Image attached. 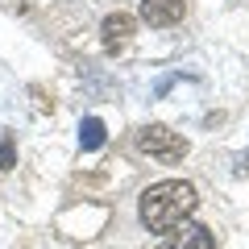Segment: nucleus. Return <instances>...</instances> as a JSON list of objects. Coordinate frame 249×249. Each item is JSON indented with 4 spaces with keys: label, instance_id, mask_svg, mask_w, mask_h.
I'll use <instances>...</instances> for the list:
<instances>
[{
    "label": "nucleus",
    "instance_id": "4",
    "mask_svg": "<svg viewBox=\"0 0 249 249\" xmlns=\"http://www.w3.org/2000/svg\"><path fill=\"white\" fill-rule=\"evenodd\" d=\"M170 249H216V237L204 229V224L183 220V224L175 229V237H170Z\"/></svg>",
    "mask_w": 249,
    "mask_h": 249
},
{
    "label": "nucleus",
    "instance_id": "6",
    "mask_svg": "<svg viewBox=\"0 0 249 249\" xmlns=\"http://www.w3.org/2000/svg\"><path fill=\"white\" fill-rule=\"evenodd\" d=\"M104 137H108V133H104V121H100V116H88V121L79 124V145H83L88 154L100 150V145H104Z\"/></svg>",
    "mask_w": 249,
    "mask_h": 249
},
{
    "label": "nucleus",
    "instance_id": "2",
    "mask_svg": "<svg viewBox=\"0 0 249 249\" xmlns=\"http://www.w3.org/2000/svg\"><path fill=\"white\" fill-rule=\"evenodd\" d=\"M137 150L150 154V158H162V162H178L187 154V142L178 133H170L166 124H145L137 133Z\"/></svg>",
    "mask_w": 249,
    "mask_h": 249
},
{
    "label": "nucleus",
    "instance_id": "5",
    "mask_svg": "<svg viewBox=\"0 0 249 249\" xmlns=\"http://www.w3.org/2000/svg\"><path fill=\"white\" fill-rule=\"evenodd\" d=\"M137 21L129 17V13H112V17H104V46L108 50H116V46H124L129 37H133Z\"/></svg>",
    "mask_w": 249,
    "mask_h": 249
},
{
    "label": "nucleus",
    "instance_id": "1",
    "mask_svg": "<svg viewBox=\"0 0 249 249\" xmlns=\"http://www.w3.org/2000/svg\"><path fill=\"white\" fill-rule=\"evenodd\" d=\"M196 204H199V196H196L191 183H183V178H162V183H154V187L142 191L137 216H142V224L150 232H175L187 216L196 212Z\"/></svg>",
    "mask_w": 249,
    "mask_h": 249
},
{
    "label": "nucleus",
    "instance_id": "3",
    "mask_svg": "<svg viewBox=\"0 0 249 249\" xmlns=\"http://www.w3.org/2000/svg\"><path fill=\"white\" fill-rule=\"evenodd\" d=\"M187 13V0H142V21L154 29H166L175 21H183Z\"/></svg>",
    "mask_w": 249,
    "mask_h": 249
},
{
    "label": "nucleus",
    "instance_id": "7",
    "mask_svg": "<svg viewBox=\"0 0 249 249\" xmlns=\"http://www.w3.org/2000/svg\"><path fill=\"white\" fill-rule=\"evenodd\" d=\"M0 166H17V150H13V142L4 133H0Z\"/></svg>",
    "mask_w": 249,
    "mask_h": 249
}]
</instances>
